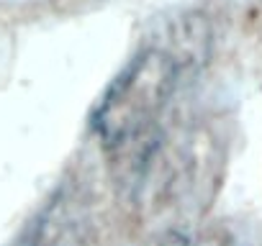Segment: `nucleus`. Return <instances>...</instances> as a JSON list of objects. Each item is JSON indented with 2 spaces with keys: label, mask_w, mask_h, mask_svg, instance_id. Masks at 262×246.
<instances>
[{
  "label": "nucleus",
  "mask_w": 262,
  "mask_h": 246,
  "mask_svg": "<svg viewBox=\"0 0 262 246\" xmlns=\"http://www.w3.org/2000/svg\"><path fill=\"white\" fill-rule=\"evenodd\" d=\"M183 62L170 46H144L105 90L95 110V131L111 152L134 159L137 149L157 146V118L167 108Z\"/></svg>",
  "instance_id": "1"
}]
</instances>
